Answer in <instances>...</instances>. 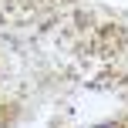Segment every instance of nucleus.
<instances>
[{
    "label": "nucleus",
    "instance_id": "obj_1",
    "mask_svg": "<svg viewBox=\"0 0 128 128\" xmlns=\"http://www.w3.org/2000/svg\"><path fill=\"white\" fill-rule=\"evenodd\" d=\"M91 128H118V125H91Z\"/></svg>",
    "mask_w": 128,
    "mask_h": 128
}]
</instances>
